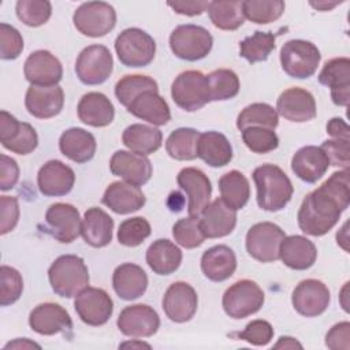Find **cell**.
I'll use <instances>...</instances> for the list:
<instances>
[{"label":"cell","instance_id":"obj_13","mask_svg":"<svg viewBox=\"0 0 350 350\" xmlns=\"http://www.w3.org/2000/svg\"><path fill=\"white\" fill-rule=\"evenodd\" d=\"M0 142L16 154H29L37 148L38 135L31 124L19 122L3 109L0 112Z\"/></svg>","mask_w":350,"mask_h":350},{"label":"cell","instance_id":"obj_55","mask_svg":"<svg viewBox=\"0 0 350 350\" xmlns=\"http://www.w3.org/2000/svg\"><path fill=\"white\" fill-rule=\"evenodd\" d=\"M0 234L5 235L12 231L19 220V205L16 197L1 196L0 197Z\"/></svg>","mask_w":350,"mask_h":350},{"label":"cell","instance_id":"obj_28","mask_svg":"<svg viewBox=\"0 0 350 350\" xmlns=\"http://www.w3.org/2000/svg\"><path fill=\"white\" fill-rule=\"evenodd\" d=\"M329 161L320 146L308 145L298 149L291 159L293 172L306 183L317 182L328 170Z\"/></svg>","mask_w":350,"mask_h":350},{"label":"cell","instance_id":"obj_19","mask_svg":"<svg viewBox=\"0 0 350 350\" xmlns=\"http://www.w3.org/2000/svg\"><path fill=\"white\" fill-rule=\"evenodd\" d=\"M163 310L174 323H186L193 319L198 306L196 290L186 282L172 283L163 297Z\"/></svg>","mask_w":350,"mask_h":350},{"label":"cell","instance_id":"obj_2","mask_svg":"<svg viewBox=\"0 0 350 350\" xmlns=\"http://www.w3.org/2000/svg\"><path fill=\"white\" fill-rule=\"evenodd\" d=\"M257 204L268 212L283 209L291 200L294 187L286 172L275 164H262L253 171Z\"/></svg>","mask_w":350,"mask_h":350},{"label":"cell","instance_id":"obj_11","mask_svg":"<svg viewBox=\"0 0 350 350\" xmlns=\"http://www.w3.org/2000/svg\"><path fill=\"white\" fill-rule=\"evenodd\" d=\"M284 238L286 234L278 224L256 223L246 234V250L260 262H272L279 258V247Z\"/></svg>","mask_w":350,"mask_h":350},{"label":"cell","instance_id":"obj_35","mask_svg":"<svg viewBox=\"0 0 350 350\" xmlns=\"http://www.w3.org/2000/svg\"><path fill=\"white\" fill-rule=\"evenodd\" d=\"M113 219L101 208H89L82 219L81 235L93 247H104L112 241Z\"/></svg>","mask_w":350,"mask_h":350},{"label":"cell","instance_id":"obj_23","mask_svg":"<svg viewBox=\"0 0 350 350\" xmlns=\"http://www.w3.org/2000/svg\"><path fill=\"white\" fill-rule=\"evenodd\" d=\"M30 328L45 336L59 332H67L72 328V320L68 312L59 304L44 302L37 305L29 314Z\"/></svg>","mask_w":350,"mask_h":350},{"label":"cell","instance_id":"obj_16","mask_svg":"<svg viewBox=\"0 0 350 350\" xmlns=\"http://www.w3.org/2000/svg\"><path fill=\"white\" fill-rule=\"evenodd\" d=\"M329 290L317 279H305L299 282L291 294L294 309L305 317H316L325 312L329 305Z\"/></svg>","mask_w":350,"mask_h":350},{"label":"cell","instance_id":"obj_37","mask_svg":"<svg viewBox=\"0 0 350 350\" xmlns=\"http://www.w3.org/2000/svg\"><path fill=\"white\" fill-rule=\"evenodd\" d=\"M146 262L154 273L171 275L182 262V252L170 239H157L146 250Z\"/></svg>","mask_w":350,"mask_h":350},{"label":"cell","instance_id":"obj_48","mask_svg":"<svg viewBox=\"0 0 350 350\" xmlns=\"http://www.w3.org/2000/svg\"><path fill=\"white\" fill-rule=\"evenodd\" d=\"M16 16L26 26L38 27L48 22L52 14V4L46 0H19L15 5Z\"/></svg>","mask_w":350,"mask_h":350},{"label":"cell","instance_id":"obj_25","mask_svg":"<svg viewBox=\"0 0 350 350\" xmlns=\"http://www.w3.org/2000/svg\"><path fill=\"white\" fill-rule=\"evenodd\" d=\"M25 105L30 115L37 119H49L60 113L64 105V92L59 85H31L25 96Z\"/></svg>","mask_w":350,"mask_h":350},{"label":"cell","instance_id":"obj_29","mask_svg":"<svg viewBox=\"0 0 350 350\" xmlns=\"http://www.w3.org/2000/svg\"><path fill=\"white\" fill-rule=\"evenodd\" d=\"M279 258L291 269L305 271L314 264L317 258V249L306 237L290 235L280 243Z\"/></svg>","mask_w":350,"mask_h":350},{"label":"cell","instance_id":"obj_24","mask_svg":"<svg viewBox=\"0 0 350 350\" xmlns=\"http://www.w3.org/2000/svg\"><path fill=\"white\" fill-rule=\"evenodd\" d=\"M75 183V174L71 167L60 160L46 161L37 174V185L41 194L60 197L68 194Z\"/></svg>","mask_w":350,"mask_h":350},{"label":"cell","instance_id":"obj_42","mask_svg":"<svg viewBox=\"0 0 350 350\" xmlns=\"http://www.w3.org/2000/svg\"><path fill=\"white\" fill-rule=\"evenodd\" d=\"M208 94L211 101L234 98L239 92V78L230 68H217L206 75Z\"/></svg>","mask_w":350,"mask_h":350},{"label":"cell","instance_id":"obj_26","mask_svg":"<svg viewBox=\"0 0 350 350\" xmlns=\"http://www.w3.org/2000/svg\"><path fill=\"white\" fill-rule=\"evenodd\" d=\"M200 224L205 238H221L231 234L237 224V211L221 198L209 202L200 215Z\"/></svg>","mask_w":350,"mask_h":350},{"label":"cell","instance_id":"obj_52","mask_svg":"<svg viewBox=\"0 0 350 350\" xmlns=\"http://www.w3.org/2000/svg\"><path fill=\"white\" fill-rule=\"evenodd\" d=\"M23 51V38L18 29L0 23V57L4 60L16 59Z\"/></svg>","mask_w":350,"mask_h":350},{"label":"cell","instance_id":"obj_40","mask_svg":"<svg viewBox=\"0 0 350 350\" xmlns=\"http://www.w3.org/2000/svg\"><path fill=\"white\" fill-rule=\"evenodd\" d=\"M200 134V131L190 127H180L174 130L165 141V150L170 157L179 161L194 160L197 157Z\"/></svg>","mask_w":350,"mask_h":350},{"label":"cell","instance_id":"obj_3","mask_svg":"<svg viewBox=\"0 0 350 350\" xmlns=\"http://www.w3.org/2000/svg\"><path fill=\"white\" fill-rule=\"evenodd\" d=\"M48 279L59 297L72 298L89 286V271L79 256L63 254L51 264Z\"/></svg>","mask_w":350,"mask_h":350},{"label":"cell","instance_id":"obj_41","mask_svg":"<svg viewBox=\"0 0 350 350\" xmlns=\"http://www.w3.org/2000/svg\"><path fill=\"white\" fill-rule=\"evenodd\" d=\"M208 15L220 30H237L245 22L242 1H211Z\"/></svg>","mask_w":350,"mask_h":350},{"label":"cell","instance_id":"obj_18","mask_svg":"<svg viewBox=\"0 0 350 350\" xmlns=\"http://www.w3.org/2000/svg\"><path fill=\"white\" fill-rule=\"evenodd\" d=\"M23 74L26 81L34 86H55L63 77V66L49 51L38 49L25 60Z\"/></svg>","mask_w":350,"mask_h":350},{"label":"cell","instance_id":"obj_63","mask_svg":"<svg viewBox=\"0 0 350 350\" xmlns=\"http://www.w3.org/2000/svg\"><path fill=\"white\" fill-rule=\"evenodd\" d=\"M120 346H122V347H126V346H131V347H148V349L150 347L148 343H144V342H138V343H137V342H126V343H122Z\"/></svg>","mask_w":350,"mask_h":350},{"label":"cell","instance_id":"obj_5","mask_svg":"<svg viewBox=\"0 0 350 350\" xmlns=\"http://www.w3.org/2000/svg\"><path fill=\"white\" fill-rule=\"evenodd\" d=\"M321 60L319 48L306 40H290L280 49V64L283 71L297 79L312 77Z\"/></svg>","mask_w":350,"mask_h":350},{"label":"cell","instance_id":"obj_57","mask_svg":"<svg viewBox=\"0 0 350 350\" xmlns=\"http://www.w3.org/2000/svg\"><path fill=\"white\" fill-rule=\"evenodd\" d=\"M19 179V167L16 161L7 154H0V189L3 191L12 189Z\"/></svg>","mask_w":350,"mask_h":350},{"label":"cell","instance_id":"obj_21","mask_svg":"<svg viewBox=\"0 0 350 350\" xmlns=\"http://www.w3.org/2000/svg\"><path fill=\"white\" fill-rule=\"evenodd\" d=\"M109 170L112 175L135 186L145 185L153 171L146 156L131 150H116L109 160Z\"/></svg>","mask_w":350,"mask_h":350},{"label":"cell","instance_id":"obj_12","mask_svg":"<svg viewBox=\"0 0 350 350\" xmlns=\"http://www.w3.org/2000/svg\"><path fill=\"white\" fill-rule=\"evenodd\" d=\"M74 308L85 324L98 327L112 316L113 301L105 290L88 286L75 297Z\"/></svg>","mask_w":350,"mask_h":350},{"label":"cell","instance_id":"obj_14","mask_svg":"<svg viewBox=\"0 0 350 350\" xmlns=\"http://www.w3.org/2000/svg\"><path fill=\"white\" fill-rule=\"evenodd\" d=\"M119 331L130 338H149L154 335L160 327L157 312L146 304H135L126 306L118 317Z\"/></svg>","mask_w":350,"mask_h":350},{"label":"cell","instance_id":"obj_53","mask_svg":"<svg viewBox=\"0 0 350 350\" xmlns=\"http://www.w3.org/2000/svg\"><path fill=\"white\" fill-rule=\"evenodd\" d=\"M238 336V339L246 340L247 343L253 345V346H265L268 345L272 338H273V328L271 325V323H268L267 320H253L250 321L243 331L235 334Z\"/></svg>","mask_w":350,"mask_h":350},{"label":"cell","instance_id":"obj_44","mask_svg":"<svg viewBox=\"0 0 350 350\" xmlns=\"http://www.w3.org/2000/svg\"><path fill=\"white\" fill-rule=\"evenodd\" d=\"M278 34L271 31H254V34L243 38L239 42V55L249 63H258L268 59L269 53L275 49Z\"/></svg>","mask_w":350,"mask_h":350},{"label":"cell","instance_id":"obj_20","mask_svg":"<svg viewBox=\"0 0 350 350\" xmlns=\"http://www.w3.org/2000/svg\"><path fill=\"white\" fill-rule=\"evenodd\" d=\"M276 112L290 122H309L316 118V101L313 94L302 88H288L280 93L276 101Z\"/></svg>","mask_w":350,"mask_h":350},{"label":"cell","instance_id":"obj_47","mask_svg":"<svg viewBox=\"0 0 350 350\" xmlns=\"http://www.w3.org/2000/svg\"><path fill=\"white\" fill-rule=\"evenodd\" d=\"M172 235L178 245L186 249H194L204 243L205 235L201 230L200 216H187L179 219L172 226Z\"/></svg>","mask_w":350,"mask_h":350},{"label":"cell","instance_id":"obj_33","mask_svg":"<svg viewBox=\"0 0 350 350\" xmlns=\"http://www.w3.org/2000/svg\"><path fill=\"white\" fill-rule=\"evenodd\" d=\"M235 269V253L226 245L212 246L201 256V271L212 282L227 280L234 275Z\"/></svg>","mask_w":350,"mask_h":350},{"label":"cell","instance_id":"obj_15","mask_svg":"<svg viewBox=\"0 0 350 350\" xmlns=\"http://www.w3.org/2000/svg\"><path fill=\"white\" fill-rule=\"evenodd\" d=\"M45 223L51 235L60 243H71L81 234L82 220L78 209L71 204H52L46 209Z\"/></svg>","mask_w":350,"mask_h":350},{"label":"cell","instance_id":"obj_31","mask_svg":"<svg viewBox=\"0 0 350 350\" xmlns=\"http://www.w3.org/2000/svg\"><path fill=\"white\" fill-rule=\"evenodd\" d=\"M127 111L153 126H164L171 119L170 107L157 90H146L138 94L129 104Z\"/></svg>","mask_w":350,"mask_h":350},{"label":"cell","instance_id":"obj_36","mask_svg":"<svg viewBox=\"0 0 350 350\" xmlns=\"http://www.w3.org/2000/svg\"><path fill=\"white\" fill-rule=\"evenodd\" d=\"M197 157L211 167L227 165L232 159V146L227 137L219 131H205L200 134Z\"/></svg>","mask_w":350,"mask_h":350},{"label":"cell","instance_id":"obj_7","mask_svg":"<svg viewBox=\"0 0 350 350\" xmlns=\"http://www.w3.org/2000/svg\"><path fill=\"white\" fill-rule=\"evenodd\" d=\"M265 294L253 280L242 279L231 284L223 294L221 305L231 319H245L257 313L264 305Z\"/></svg>","mask_w":350,"mask_h":350},{"label":"cell","instance_id":"obj_22","mask_svg":"<svg viewBox=\"0 0 350 350\" xmlns=\"http://www.w3.org/2000/svg\"><path fill=\"white\" fill-rule=\"evenodd\" d=\"M319 82L331 90L334 104L347 107L350 101V60L349 57H334L323 66Z\"/></svg>","mask_w":350,"mask_h":350},{"label":"cell","instance_id":"obj_59","mask_svg":"<svg viewBox=\"0 0 350 350\" xmlns=\"http://www.w3.org/2000/svg\"><path fill=\"white\" fill-rule=\"evenodd\" d=\"M327 133L332 137V138H338V139H350V129L349 124L340 119V118H332L328 123H327Z\"/></svg>","mask_w":350,"mask_h":350},{"label":"cell","instance_id":"obj_60","mask_svg":"<svg viewBox=\"0 0 350 350\" xmlns=\"http://www.w3.org/2000/svg\"><path fill=\"white\" fill-rule=\"evenodd\" d=\"M30 349V347H37V349H40L41 346L40 345H37L36 342H31V340H29L27 338H22V339H15V340H12V342H8L5 346H4V349Z\"/></svg>","mask_w":350,"mask_h":350},{"label":"cell","instance_id":"obj_50","mask_svg":"<svg viewBox=\"0 0 350 350\" xmlns=\"http://www.w3.org/2000/svg\"><path fill=\"white\" fill-rule=\"evenodd\" d=\"M152 232L150 224L145 217L135 216L126 219L120 223L118 230V241L127 247H135L141 245Z\"/></svg>","mask_w":350,"mask_h":350},{"label":"cell","instance_id":"obj_38","mask_svg":"<svg viewBox=\"0 0 350 350\" xmlns=\"http://www.w3.org/2000/svg\"><path fill=\"white\" fill-rule=\"evenodd\" d=\"M122 141L131 152L148 156L156 152L163 144V134L159 129L142 123H134L124 129Z\"/></svg>","mask_w":350,"mask_h":350},{"label":"cell","instance_id":"obj_9","mask_svg":"<svg viewBox=\"0 0 350 350\" xmlns=\"http://www.w3.org/2000/svg\"><path fill=\"white\" fill-rule=\"evenodd\" d=\"M171 96L174 103L187 112L201 109L208 104L206 75L198 70H187L180 72L171 85Z\"/></svg>","mask_w":350,"mask_h":350},{"label":"cell","instance_id":"obj_49","mask_svg":"<svg viewBox=\"0 0 350 350\" xmlns=\"http://www.w3.org/2000/svg\"><path fill=\"white\" fill-rule=\"evenodd\" d=\"M242 141L253 153L264 154L275 150L279 146V138L272 129L267 127H247L242 130Z\"/></svg>","mask_w":350,"mask_h":350},{"label":"cell","instance_id":"obj_54","mask_svg":"<svg viewBox=\"0 0 350 350\" xmlns=\"http://www.w3.org/2000/svg\"><path fill=\"white\" fill-rule=\"evenodd\" d=\"M350 139H327L321 144V149L324 150L325 156L328 157L329 165L349 168L350 164Z\"/></svg>","mask_w":350,"mask_h":350},{"label":"cell","instance_id":"obj_6","mask_svg":"<svg viewBox=\"0 0 350 350\" xmlns=\"http://www.w3.org/2000/svg\"><path fill=\"white\" fill-rule=\"evenodd\" d=\"M212 34L198 25H180L170 36V48L172 53L187 62L204 59L212 49Z\"/></svg>","mask_w":350,"mask_h":350},{"label":"cell","instance_id":"obj_46","mask_svg":"<svg viewBox=\"0 0 350 350\" xmlns=\"http://www.w3.org/2000/svg\"><path fill=\"white\" fill-rule=\"evenodd\" d=\"M284 1L282 0H246L242 1L245 18L257 25H267L275 22L284 12Z\"/></svg>","mask_w":350,"mask_h":350},{"label":"cell","instance_id":"obj_56","mask_svg":"<svg viewBox=\"0 0 350 350\" xmlns=\"http://www.w3.org/2000/svg\"><path fill=\"white\" fill-rule=\"evenodd\" d=\"M325 346L338 350H349L350 349V323L342 321L335 324L325 335Z\"/></svg>","mask_w":350,"mask_h":350},{"label":"cell","instance_id":"obj_10","mask_svg":"<svg viewBox=\"0 0 350 350\" xmlns=\"http://www.w3.org/2000/svg\"><path fill=\"white\" fill-rule=\"evenodd\" d=\"M113 70V59L109 49L101 44L83 48L75 62L78 79L85 85H100L105 82Z\"/></svg>","mask_w":350,"mask_h":350},{"label":"cell","instance_id":"obj_34","mask_svg":"<svg viewBox=\"0 0 350 350\" xmlns=\"http://www.w3.org/2000/svg\"><path fill=\"white\" fill-rule=\"evenodd\" d=\"M96 148L97 144L93 134L81 127L67 129L59 138V149L62 154L78 164L92 160Z\"/></svg>","mask_w":350,"mask_h":350},{"label":"cell","instance_id":"obj_4","mask_svg":"<svg viewBox=\"0 0 350 350\" xmlns=\"http://www.w3.org/2000/svg\"><path fill=\"white\" fill-rule=\"evenodd\" d=\"M115 51L123 66L145 67L154 59L156 42L142 29L129 27L116 37Z\"/></svg>","mask_w":350,"mask_h":350},{"label":"cell","instance_id":"obj_1","mask_svg":"<svg viewBox=\"0 0 350 350\" xmlns=\"http://www.w3.org/2000/svg\"><path fill=\"white\" fill-rule=\"evenodd\" d=\"M349 168H345L335 171L321 186L306 194L297 215L301 231L312 237L325 235L349 208Z\"/></svg>","mask_w":350,"mask_h":350},{"label":"cell","instance_id":"obj_62","mask_svg":"<svg viewBox=\"0 0 350 350\" xmlns=\"http://www.w3.org/2000/svg\"><path fill=\"white\" fill-rule=\"evenodd\" d=\"M339 3L335 1V3H327V1H317V3H310L312 7H314L316 10H320V11H328L334 7H336Z\"/></svg>","mask_w":350,"mask_h":350},{"label":"cell","instance_id":"obj_43","mask_svg":"<svg viewBox=\"0 0 350 350\" xmlns=\"http://www.w3.org/2000/svg\"><path fill=\"white\" fill-rule=\"evenodd\" d=\"M278 124H279V115L276 109L267 103L250 104L245 107L237 118V127L241 131L253 126L275 130Z\"/></svg>","mask_w":350,"mask_h":350},{"label":"cell","instance_id":"obj_45","mask_svg":"<svg viewBox=\"0 0 350 350\" xmlns=\"http://www.w3.org/2000/svg\"><path fill=\"white\" fill-rule=\"evenodd\" d=\"M146 90H159V86L152 77L141 74L124 75L115 85V96L126 108L138 94Z\"/></svg>","mask_w":350,"mask_h":350},{"label":"cell","instance_id":"obj_39","mask_svg":"<svg viewBox=\"0 0 350 350\" xmlns=\"http://www.w3.org/2000/svg\"><path fill=\"white\" fill-rule=\"evenodd\" d=\"M220 198L234 211L242 209L250 197V186L246 176L237 171H228L219 179Z\"/></svg>","mask_w":350,"mask_h":350},{"label":"cell","instance_id":"obj_51","mask_svg":"<svg viewBox=\"0 0 350 350\" xmlns=\"http://www.w3.org/2000/svg\"><path fill=\"white\" fill-rule=\"evenodd\" d=\"M23 291V279L19 271L12 267L0 268V305L8 306L16 302Z\"/></svg>","mask_w":350,"mask_h":350},{"label":"cell","instance_id":"obj_27","mask_svg":"<svg viewBox=\"0 0 350 350\" xmlns=\"http://www.w3.org/2000/svg\"><path fill=\"white\" fill-rule=\"evenodd\" d=\"M101 202L118 215H129L139 211L146 198L139 186L118 180L105 189Z\"/></svg>","mask_w":350,"mask_h":350},{"label":"cell","instance_id":"obj_61","mask_svg":"<svg viewBox=\"0 0 350 350\" xmlns=\"http://www.w3.org/2000/svg\"><path fill=\"white\" fill-rule=\"evenodd\" d=\"M275 349H302V345L295 339V338H291V336H280L279 338V342L273 346Z\"/></svg>","mask_w":350,"mask_h":350},{"label":"cell","instance_id":"obj_17","mask_svg":"<svg viewBox=\"0 0 350 350\" xmlns=\"http://www.w3.org/2000/svg\"><path fill=\"white\" fill-rule=\"evenodd\" d=\"M178 186L187 196V212L190 216H200L209 204L212 185L204 171L196 167H186L176 176Z\"/></svg>","mask_w":350,"mask_h":350},{"label":"cell","instance_id":"obj_58","mask_svg":"<svg viewBox=\"0 0 350 350\" xmlns=\"http://www.w3.org/2000/svg\"><path fill=\"white\" fill-rule=\"evenodd\" d=\"M211 1H196V0H186V1H168V7H171L176 14L196 16L201 15L202 12L208 11Z\"/></svg>","mask_w":350,"mask_h":350},{"label":"cell","instance_id":"obj_30","mask_svg":"<svg viewBox=\"0 0 350 350\" xmlns=\"http://www.w3.org/2000/svg\"><path fill=\"white\" fill-rule=\"evenodd\" d=\"M112 287L119 298L124 301L137 299L146 291V272L139 265L133 262L120 264L113 271Z\"/></svg>","mask_w":350,"mask_h":350},{"label":"cell","instance_id":"obj_32","mask_svg":"<svg viewBox=\"0 0 350 350\" xmlns=\"http://www.w3.org/2000/svg\"><path fill=\"white\" fill-rule=\"evenodd\" d=\"M77 112L79 120L92 127H105L115 118V108L111 100L100 92L83 94L78 103Z\"/></svg>","mask_w":350,"mask_h":350},{"label":"cell","instance_id":"obj_8","mask_svg":"<svg viewBox=\"0 0 350 350\" xmlns=\"http://www.w3.org/2000/svg\"><path fill=\"white\" fill-rule=\"evenodd\" d=\"M75 29L88 37H103L116 25V11L105 1L82 3L72 15Z\"/></svg>","mask_w":350,"mask_h":350}]
</instances>
